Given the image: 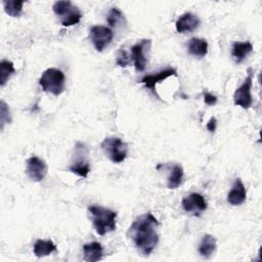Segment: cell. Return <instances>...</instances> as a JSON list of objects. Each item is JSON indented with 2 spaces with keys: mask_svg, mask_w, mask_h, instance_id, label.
Masks as SVG:
<instances>
[{
  "mask_svg": "<svg viewBox=\"0 0 262 262\" xmlns=\"http://www.w3.org/2000/svg\"><path fill=\"white\" fill-rule=\"evenodd\" d=\"M151 46L150 39H142L131 47V59L137 72H143L147 63V53Z\"/></svg>",
  "mask_w": 262,
  "mask_h": 262,
  "instance_id": "52a82bcc",
  "label": "cell"
},
{
  "mask_svg": "<svg viewBox=\"0 0 262 262\" xmlns=\"http://www.w3.org/2000/svg\"><path fill=\"white\" fill-rule=\"evenodd\" d=\"M4 11L12 16V17H18L21 15L23 12V5L24 1H17V0H3L2 1Z\"/></svg>",
  "mask_w": 262,
  "mask_h": 262,
  "instance_id": "44dd1931",
  "label": "cell"
},
{
  "mask_svg": "<svg viewBox=\"0 0 262 262\" xmlns=\"http://www.w3.org/2000/svg\"><path fill=\"white\" fill-rule=\"evenodd\" d=\"M171 76H177V72H176L175 69L167 68V69H165V70H163V71H161L157 74L145 75L144 77L141 78L140 83L144 84V86L146 88H149L154 92V94H156L158 96V94L156 92V84H158L161 81L166 80L167 78H169Z\"/></svg>",
  "mask_w": 262,
  "mask_h": 262,
  "instance_id": "7c38bea8",
  "label": "cell"
},
{
  "mask_svg": "<svg viewBox=\"0 0 262 262\" xmlns=\"http://www.w3.org/2000/svg\"><path fill=\"white\" fill-rule=\"evenodd\" d=\"M183 179V168L181 165H174L171 169L170 175L167 180V186L169 189L177 188Z\"/></svg>",
  "mask_w": 262,
  "mask_h": 262,
  "instance_id": "ffe728a7",
  "label": "cell"
},
{
  "mask_svg": "<svg viewBox=\"0 0 262 262\" xmlns=\"http://www.w3.org/2000/svg\"><path fill=\"white\" fill-rule=\"evenodd\" d=\"M33 251H34V254L36 257L42 258V257L50 255L52 252H56L57 248L51 239H48V241L37 239L34 244Z\"/></svg>",
  "mask_w": 262,
  "mask_h": 262,
  "instance_id": "d6986e66",
  "label": "cell"
},
{
  "mask_svg": "<svg viewBox=\"0 0 262 262\" xmlns=\"http://www.w3.org/2000/svg\"><path fill=\"white\" fill-rule=\"evenodd\" d=\"M26 173L32 181L40 182L47 174V165L42 159L33 156L27 160Z\"/></svg>",
  "mask_w": 262,
  "mask_h": 262,
  "instance_id": "30bf717a",
  "label": "cell"
},
{
  "mask_svg": "<svg viewBox=\"0 0 262 262\" xmlns=\"http://www.w3.org/2000/svg\"><path fill=\"white\" fill-rule=\"evenodd\" d=\"M253 84V71L248 69V76L246 77L243 84L235 89L233 93V102L235 105H238L243 108L251 107L253 103V98L251 94Z\"/></svg>",
  "mask_w": 262,
  "mask_h": 262,
  "instance_id": "8992f818",
  "label": "cell"
},
{
  "mask_svg": "<svg viewBox=\"0 0 262 262\" xmlns=\"http://www.w3.org/2000/svg\"><path fill=\"white\" fill-rule=\"evenodd\" d=\"M76 158L70 166V171L80 177H87L90 172V164L86 158V147L82 143L76 145Z\"/></svg>",
  "mask_w": 262,
  "mask_h": 262,
  "instance_id": "9c48e42d",
  "label": "cell"
},
{
  "mask_svg": "<svg viewBox=\"0 0 262 262\" xmlns=\"http://www.w3.org/2000/svg\"><path fill=\"white\" fill-rule=\"evenodd\" d=\"M216 250V238L211 234H205L199 245V254L205 258H210Z\"/></svg>",
  "mask_w": 262,
  "mask_h": 262,
  "instance_id": "ac0fdd59",
  "label": "cell"
},
{
  "mask_svg": "<svg viewBox=\"0 0 262 262\" xmlns=\"http://www.w3.org/2000/svg\"><path fill=\"white\" fill-rule=\"evenodd\" d=\"M247 199V190L239 178H236L227 194V202L231 206H239Z\"/></svg>",
  "mask_w": 262,
  "mask_h": 262,
  "instance_id": "5bb4252c",
  "label": "cell"
},
{
  "mask_svg": "<svg viewBox=\"0 0 262 262\" xmlns=\"http://www.w3.org/2000/svg\"><path fill=\"white\" fill-rule=\"evenodd\" d=\"M203 95H204V101L207 105L209 106H212V105H215L217 103V96L213 95L212 93L204 90L203 91Z\"/></svg>",
  "mask_w": 262,
  "mask_h": 262,
  "instance_id": "484cf974",
  "label": "cell"
},
{
  "mask_svg": "<svg viewBox=\"0 0 262 262\" xmlns=\"http://www.w3.org/2000/svg\"><path fill=\"white\" fill-rule=\"evenodd\" d=\"M182 208L187 213H193L196 215V213H201L207 210L208 205L205 200V198L198 192H192L189 195L185 196L182 200Z\"/></svg>",
  "mask_w": 262,
  "mask_h": 262,
  "instance_id": "8fae6325",
  "label": "cell"
},
{
  "mask_svg": "<svg viewBox=\"0 0 262 262\" xmlns=\"http://www.w3.org/2000/svg\"><path fill=\"white\" fill-rule=\"evenodd\" d=\"M160 222L150 213L138 216L127 230V236L132 241L139 253L148 256L159 243L158 228Z\"/></svg>",
  "mask_w": 262,
  "mask_h": 262,
  "instance_id": "6da1fadb",
  "label": "cell"
},
{
  "mask_svg": "<svg viewBox=\"0 0 262 262\" xmlns=\"http://www.w3.org/2000/svg\"><path fill=\"white\" fill-rule=\"evenodd\" d=\"M106 20L111 27H116L118 24L124 20V14L117 7H113L110 9Z\"/></svg>",
  "mask_w": 262,
  "mask_h": 262,
  "instance_id": "603a6c76",
  "label": "cell"
},
{
  "mask_svg": "<svg viewBox=\"0 0 262 262\" xmlns=\"http://www.w3.org/2000/svg\"><path fill=\"white\" fill-rule=\"evenodd\" d=\"M64 81L66 77L62 71L49 68L43 72L39 79V84L44 92H48L57 96L60 95L64 90Z\"/></svg>",
  "mask_w": 262,
  "mask_h": 262,
  "instance_id": "277c9868",
  "label": "cell"
},
{
  "mask_svg": "<svg viewBox=\"0 0 262 262\" xmlns=\"http://www.w3.org/2000/svg\"><path fill=\"white\" fill-rule=\"evenodd\" d=\"M252 51H253L252 43L234 42L231 48V56L236 63H241Z\"/></svg>",
  "mask_w": 262,
  "mask_h": 262,
  "instance_id": "2e32d148",
  "label": "cell"
},
{
  "mask_svg": "<svg viewBox=\"0 0 262 262\" xmlns=\"http://www.w3.org/2000/svg\"><path fill=\"white\" fill-rule=\"evenodd\" d=\"M187 50L190 55L202 58L208 53V42L202 38H191L187 44Z\"/></svg>",
  "mask_w": 262,
  "mask_h": 262,
  "instance_id": "e0dca14e",
  "label": "cell"
},
{
  "mask_svg": "<svg viewBox=\"0 0 262 262\" xmlns=\"http://www.w3.org/2000/svg\"><path fill=\"white\" fill-rule=\"evenodd\" d=\"M100 147L104 155L115 164L122 163L128 154V144L119 137H105Z\"/></svg>",
  "mask_w": 262,
  "mask_h": 262,
  "instance_id": "5b68a950",
  "label": "cell"
},
{
  "mask_svg": "<svg viewBox=\"0 0 262 262\" xmlns=\"http://www.w3.org/2000/svg\"><path fill=\"white\" fill-rule=\"evenodd\" d=\"M90 40L94 48L101 52L113 40L114 33L113 31L104 26H93L89 32Z\"/></svg>",
  "mask_w": 262,
  "mask_h": 262,
  "instance_id": "ba28073f",
  "label": "cell"
},
{
  "mask_svg": "<svg viewBox=\"0 0 262 262\" xmlns=\"http://www.w3.org/2000/svg\"><path fill=\"white\" fill-rule=\"evenodd\" d=\"M15 73L14 66L11 61L7 59H2L0 63V85L3 87L10 77Z\"/></svg>",
  "mask_w": 262,
  "mask_h": 262,
  "instance_id": "7402d4cb",
  "label": "cell"
},
{
  "mask_svg": "<svg viewBox=\"0 0 262 262\" xmlns=\"http://www.w3.org/2000/svg\"><path fill=\"white\" fill-rule=\"evenodd\" d=\"M83 254L84 260L87 262H95L102 259L103 256V249L100 243L92 242L85 244L83 246Z\"/></svg>",
  "mask_w": 262,
  "mask_h": 262,
  "instance_id": "9a60e30c",
  "label": "cell"
},
{
  "mask_svg": "<svg viewBox=\"0 0 262 262\" xmlns=\"http://www.w3.org/2000/svg\"><path fill=\"white\" fill-rule=\"evenodd\" d=\"M200 26V19L191 12H185L178 17L175 24L176 31L178 33L193 32Z\"/></svg>",
  "mask_w": 262,
  "mask_h": 262,
  "instance_id": "4fadbf2b",
  "label": "cell"
},
{
  "mask_svg": "<svg viewBox=\"0 0 262 262\" xmlns=\"http://www.w3.org/2000/svg\"><path fill=\"white\" fill-rule=\"evenodd\" d=\"M88 211L91 215V220L96 233H98L99 235H104L108 232L116 230V211L95 205L89 206Z\"/></svg>",
  "mask_w": 262,
  "mask_h": 262,
  "instance_id": "7a4b0ae2",
  "label": "cell"
},
{
  "mask_svg": "<svg viewBox=\"0 0 262 262\" xmlns=\"http://www.w3.org/2000/svg\"><path fill=\"white\" fill-rule=\"evenodd\" d=\"M52 10L63 27L77 25L82 18L81 10L69 0L54 2L52 5Z\"/></svg>",
  "mask_w": 262,
  "mask_h": 262,
  "instance_id": "3957f363",
  "label": "cell"
},
{
  "mask_svg": "<svg viewBox=\"0 0 262 262\" xmlns=\"http://www.w3.org/2000/svg\"><path fill=\"white\" fill-rule=\"evenodd\" d=\"M131 61V56L127 54V52L124 49H121L117 58V63L120 67H127Z\"/></svg>",
  "mask_w": 262,
  "mask_h": 262,
  "instance_id": "d4e9b609",
  "label": "cell"
},
{
  "mask_svg": "<svg viewBox=\"0 0 262 262\" xmlns=\"http://www.w3.org/2000/svg\"><path fill=\"white\" fill-rule=\"evenodd\" d=\"M207 130L210 132V133H214L215 130H216V127H217V120L215 117H212L209 122L207 123Z\"/></svg>",
  "mask_w": 262,
  "mask_h": 262,
  "instance_id": "4316f807",
  "label": "cell"
},
{
  "mask_svg": "<svg viewBox=\"0 0 262 262\" xmlns=\"http://www.w3.org/2000/svg\"><path fill=\"white\" fill-rule=\"evenodd\" d=\"M0 122H1V130H3L5 124L7 123L9 124L11 122L8 105L3 100H1L0 102Z\"/></svg>",
  "mask_w": 262,
  "mask_h": 262,
  "instance_id": "cb8c5ba5",
  "label": "cell"
}]
</instances>
